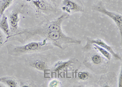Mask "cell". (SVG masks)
I'll list each match as a JSON object with an SVG mask.
<instances>
[{
	"label": "cell",
	"mask_w": 122,
	"mask_h": 87,
	"mask_svg": "<svg viewBox=\"0 0 122 87\" xmlns=\"http://www.w3.org/2000/svg\"><path fill=\"white\" fill-rule=\"evenodd\" d=\"M68 17V14H63L56 19L44 25L25 29L15 35L25 36V39H28L35 36H40L51 42L54 46L57 47L61 49H63L62 45L64 44L79 45L82 42L80 39L65 35L62 30V24Z\"/></svg>",
	"instance_id": "obj_1"
},
{
	"label": "cell",
	"mask_w": 122,
	"mask_h": 87,
	"mask_svg": "<svg viewBox=\"0 0 122 87\" xmlns=\"http://www.w3.org/2000/svg\"><path fill=\"white\" fill-rule=\"evenodd\" d=\"M53 45L51 42L44 39L42 41H33L20 46L9 44L7 46V49L9 55L20 56L26 54L48 50L53 48Z\"/></svg>",
	"instance_id": "obj_2"
},
{
	"label": "cell",
	"mask_w": 122,
	"mask_h": 87,
	"mask_svg": "<svg viewBox=\"0 0 122 87\" xmlns=\"http://www.w3.org/2000/svg\"><path fill=\"white\" fill-rule=\"evenodd\" d=\"M92 10L93 11H97L98 12L104 14L107 17H109L111 19L113 20L114 23L116 25L117 27L118 28V30L119 31L120 35L121 38V45H122V15L120 14H118L115 12H112L107 10L105 7L104 5L101 3L98 2L96 4H94L92 7Z\"/></svg>",
	"instance_id": "obj_3"
},
{
	"label": "cell",
	"mask_w": 122,
	"mask_h": 87,
	"mask_svg": "<svg viewBox=\"0 0 122 87\" xmlns=\"http://www.w3.org/2000/svg\"><path fill=\"white\" fill-rule=\"evenodd\" d=\"M86 41H87V44L84 47V48H86V49H87L90 45H92L93 44H97V45H99V46L101 47L104 48V49L107 50L112 55V56H113L117 60H121L120 56L118 54H117L116 52L113 50L112 47L110 46L107 44L106 43L103 39H93L87 38Z\"/></svg>",
	"instance_id": "obj_4"
},
{
	"label": "cell",
	"mask_w": 122,
	"mask_h": 87,
	"mask_svg": "<svg viewBox=\"0 0 122 87\" xmlns=\"http://www.w3.org/2000/svg\"><path fill=\"white\" fill-rule=\"evenodd\" d=\"M61 9L67 14L75 12H83L84 8L80 4L73 0H62Z\"/></svg>",
	"instance_id": "obj_5"
},
{
	"label": "cell",
	"mask_w": 122,
	"mask_h": 87,
	"mask_svg": "<svg viewBox=\"0 0 122 87\" xmlns=\"http://www.w3.org/2000/svg\"><path fill=\"white\" fill-rule=\"evenodd\" d=\"M20 22L19 13L17 11H14L10 14L9 18L10 29L12 32L15 33L18 28V23Z\"/></svg>",
	"instance_id": "obj_6"
},
{
	"label": "cell",
	"mask_w": 122,
	"mask_h": 87,
	"mask_svg": "<svg viewBox=\"0 0 122 87\" xmlns=\"http://www.w3.org/2000/svg\"><path fill=\"white\" fill-rule=\"evenodd\" d=\"M75 62H76L75 59H70L67 61H59L54 64L53 67L54 71L59 73L61 71H62L68 68L70 65H73Z\"/></svg>",
	"instance_id": "obj_7"
},
{
	"label": "cell",
	"mask_w": 122,
	"mask_h": 87,
	"mask_svg": "<svg viewBox=\"0 0 122 87\" xmlns=\"http://www.w3.org/2000/svg\"><path fill=\"white\" fill-rule=\"evenodd\" d=\"M1 17V19L0 20V29L3 31L4 34L7 36V38H8L10 36V33L8 18L5 15H3Z\"/></svg>",
	"instance_id": "obj_8"
},
{
	"label": "cell",
	"mask_w": 122,
	"mask_h": 87,
	"mask_svg": "<svg viewBox=\"0 0 122 87\" xmlns=\"http://www.w3.org/2000/svg\"><path fill=\"white\" fill-rule=\"evenodd\" d=\"M30 66L33 68L40 71L45 72L48 69L47 64L45 61L42 60H36L29 64Z\"/></svg>",
	"instance_id": "obj_9"
},
{
	"label": "cell",
	"mask_w": 122,
	"mask_h": 87,
	"mask_svg": "<svg viewBox=\"0 0 122 87\" xmlns=\"http://www.w3.org/2000/svg\"><path fill=\"white\" fill-rule=\"evenodd\" d=\"M0 82L4 84L6 87H18V83L14 78L9 76H5L0 78Z\"/></svg>",
	"instance_id": "obj_10"
},
{
	"label": "cell",
	"mask_w": 122,
	"mask_h": 87,
	"mask_svg": "<svg viewBox=\"0 0 122 87\" xmlns=\"http://www.w3.org/2000/svg\"><path fill=\"white\" fill-rule=\"evenodd\" d=\"M14 0H2L0 3V16H3L5 11L12 4Z\"/></svg>",
	"instance_id": "obj_11"
},
{
	"label": "cell",
	"mask_w": 122,
	"mask_h": 87,
	"mask_svg": "<svg viewBox=\"0 0 122 87\" xmlns=\"http://www.w3.org/2000/svg\"><path fill=\"white\" fill-rule=\"evenodd\" d=\"M92 45H93V46L94 47L95 49L96 50H97L98 51L100 54L103 55L104 58H106L107 60H111V58H112V55H111L107 50L104 49V48L101 47L99 46V45H97V44H93Z\"/></svg>",
	"instance_id": "obj_12"
},
{
	"label": "cell",
	"mask_w": 122,
	"mask_h": 87,
	"mask_svg": "<svg viewBox=\"0 0 122 87\" xmlns=\"http://www.w3.org/2000/svg\"><path fill=\"white\" fill-rule=\"evenodd\" d=\"M32 3L35 7L40 10L45 11L48 9L47 4L43 0H34L32 1Z\"/></svg>",
	"instance_id": "obj_13"
},
{
	"label": "cell",
	"mask_w": 122,
	"mask_h": 87,
	"mask_svg": "<svg viewBox=\"0 0 122 87\" xmlns=\"http://www.w3.org/2000/svg\"><path fill=\"white\" fill-rule=\"evenodd\" d=\"M91 61L95 65H101L103 61V58L98 54H93L90 57Z\"/></svg>",
	"instance_id": "obj_14"
},
{
	"label": "cell",
	"mask_w": 122,
	"mask_h": 87,
	"mask_svg": "<svg viewBox=\"0 0 122 87\" xmlns=\"http://www.w3.org/2000/svg\"><path fill=\"white\" fill-rule=\"evenodd\" d=\"M77 77L78 79L82 81H85L89 79L90 77V74L87 71H82L78 72V73L77 74Z\"/></svg>",
	"instance_id": "obj_15"
},
{
	"label": "cell",
	"mask_w": 122,
	"mask_h": 87,
	"mask_svg": "<svg viewBox=\"0 0 122 87\" xmlns=\"http://www.w3.org/2000/svg\"><path fill=\"white\" fill-rule=\"evenodd\" d=\"M4 42H5L4 33L1 30H0V47L4 44Z\"/></svg>",
	"instance_id": "obj_16"
},
{
	"label": "cell",
	"mask_w": 122,
	"mask_h": 87,
	"mask_svg": "<svg viewBox=\"0 0 122 87\" xmlns=\"http://www.w3.org/2000/svg\"><path fill=\"white\" fill-rule=\"evenodd\" d=\"M118 87H122V65H121L120 71L119 76H118Z\"/></svg>",
	"instance_id": "obj_17"
},
{
	"label": "cell",
	"mask_w": 122,
	"mask_h": 87,
	"mask_svg": "<svg viewBox=\"0 0 122 87\" xmlns=\"http://www.w3.org/2000/svg\"><path fill=\"white\" fill-rule=\"evenodd\" d=\"M60 84V82L57 80H53L50 82L49 87H58Z\"/></svg>",
	"instance_id": "obj_18"
},
{
	"label": "cell",
	"mask_w": 122,
	"mask_h": 87,
	"mask_svg": "<svg viewBox=\"0 0 122 87\" xmlns=\"http://www.w3.org/2000/svg\"><path fill=\"white\" fill-rule=\"evenodd\" d=\"M6 87V85H3L2 84V83H1V82H0V87Z\"/></svg>",
	"instance_id": "obj_19"
},
{
	"label": "cell",
	"mask_w": 122,
	"mask_h": 87,
	"mask_svg": "<svg viewBox=\"0 0 122 87\" xmlns=\"http://www.w3.org/2000/svg\"><path fill=\"white\" fill-rule=\"evenodd\" d=\"M51 1L54 3H55L56 2V0H51Z\"/></svg>",
	"instance_id": "obj_20"
}]
</instances>
